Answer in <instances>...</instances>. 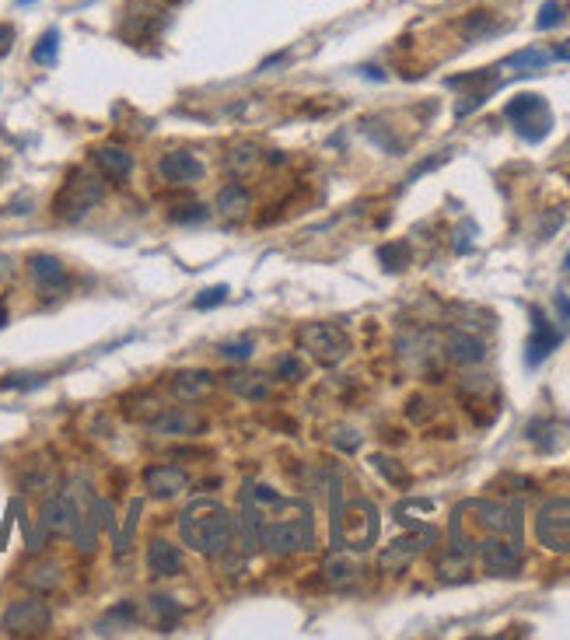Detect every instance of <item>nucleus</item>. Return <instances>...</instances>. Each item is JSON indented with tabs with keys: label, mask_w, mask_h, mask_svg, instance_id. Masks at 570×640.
Listing matches in <instances>:
<instances>
[{
	"label": "nucleus",
	"mask_w": 570,
	"mask_h": 640,
	"mask_svg": "<svg viewBox=\"0 0 570 640\" xmlns=\"http://www.w3.org/2000/svg\"><path fill=\"white\" fill-rule=\"evenodd\" d=\"M452 553L458 560L479 553L490 574L515 577L522 571V504H458L452 515Z\"/></svg>",
	"instance_id": "f257e3e1"
},
{
	"label": "nucleus",
	"mask_w": 570,
	"mask_h": 640,
	"mask_svg": "<svg viewBox=\"0 0 570 640\" xmlns=\"http://www.w3.org/2000/svg\"><path fill=\"white\" fill-rule=\"evenodd\" d=\"M242 528L249 543H259L274 556L312 549L315 525L312 507L297 497H280L274 486H249L242 497Z\"/></svg>",
	"instance_id": "f03ea898"
},
{
	"label": "nucleus",
	"mask_w": 570,
	"mask_h": 640,
	"mask_svg": "<svg viewBox=\"0 0 570 640\" xmlns=\"http://www.w3.org/2000/svg\"><path fill=\"white\" fill-rule=\"evenodd\" d=\"M179 532H183L185 546L204 553V556H225L235 543V522H231L228 507L217 501H193L179 515Z\"/></svg>",
	"instance_id": "7ed1b4c3"
},
{
	"label": "nucleus",
	"mask_w": 570,
	"mask_h": 640,
	"mask_svg": "<svg viewBox=\"0 0 570 640\" xmlns=\"http://www.w3.org/2000/svg\"><path fill=\"white\" fill-rule=\"evenodd\" d=\"M333 549H350V553H365L367 546H375L378 539V511L375 504L365 497H350L343 501L340 483L333 480Z\"/></svg>",
	"instance_id": "20e7f679"
},
{
	"label": "nucleus",
	"mask_w": 570,
	"mask_h": 640,
	"mask_svg": "<svg viewBox=\"0 0 570 640\" xmlns=\"http://www.w3.org/2000/svg\"><path fill=\"white\" fill-rule=\"evenodd\" d=\"M102 196H105L102 175H95L88 168H74L67 175V183L60 185L56 200H53V214H56V221L74 225V221L88 217L95 206L102 204Z\"/></svg>",
	"instance_id": "39448f33"
},
{
	"label": "nucleus",
	"mask_w": 570,
	"mask_h": 640,
	"mask_svg": "<svg viewBox=\"0 0 570 640\" xmlns=\"http://www.w3.org/2000/svg\"><path fill=\"white\" fill-rule=\"evenodd\" d=\"M504 119L515 123V130H518V137L525 144H543L553 134V109H549L546 98L535 92L515 95L504 105Z\"/></svg>",
	"instance_id": "423d86ee"
},
{
	"label": "nucleus",
	"mask_w": 570,
	"mask_h": 640,
	"mask_svg": "<svg viewBox=\"0 0 570 640\" xmlns=\"http://www.w3.org/2000/svg\"><path fill=\"white\" fill-rule=\"evenodd\" d=\"M49 623H53V613L43 598H18L4 609L0 630L4 637H39L49 630Z\"/></svg>",
	"instance_id": "0eeeda50"
},
{
	"label": "nucleus",
	"mask_w": 570,
	"mask_h": 640,
	"mask_svg": "<svg viewBox=\"0 0 570 640\" xmlns=\"http://www.w3.org/2000/svg\"><path fill=\"white\" fill-rule=\"evenodd\" d=\"M535 535L553 553H570V497H553L539 507Z\"/></svg>",
	"instance_id": "6e6552de"
},
{
	"label": "nucleus",
	"mask_w": 570,
	"mask_h": 640,
	"mask_svg": "<svg viewBox=\"0 0 570 640\" xmlns=\"http://www.w3.org/2000/svg\"><path fill=\"white\" fill-rule=\"evenodd\" d=\"M297 344L305 346V350H312L322 365H336L343 354L350 350L346 333H343L340 325H333V322H308V325H301L297 329Z\"/></svg>",
	"instance_id": "1a4fd4ad"
},
{
	"label": "nucleus",
	"mask_w": 570,
	"mask_h": 640,
	"mask_svg": "<svg viewBox=\"0 0 570 640\" xmlns=\"http://www.w3.org/2000/svg\"><path fill=\"white\" fill-rule=\"evenodd\" d=\"M528 315H532V336H528V346H525V365L539 367L556 346L564 344V329H556V325L546 319L543 308H532Z\"/></svg>",
	"instance_id": "9d476101"
},
{
	"label": "nucleus",
	"mask_w": 570,
	"mask_h": 640,
	"mask_svg": "<svg viewBox=\"0 0 570 640\" xmlns=\"http://www.w3.org/2000/svg\"><path fill=\"white\" fill-rule=\"evenodd\" d=\"M437 539V532H434L431 525H420V528H413V535H406V539H395L392 546L382 553V560H378V567L385 574H399V571H406L413 564V556L420 553V549H427Z\"/></svg>",
	"instance_id": "9b49d317"
},
{
	"label": "nucleus",
	"mask_w": 570,
	"mask_h": 640,
	"mask_svg": "<svg viewBox=\"0 0 570 640\" xmlns=\"http://www.w3.org/2000/svg\"><path fill=\"white\" fill-rule=\"evenodd\" d=\"M144 486H147V494H151V497L168 501V497L183 494L185 486H189V476H185L183 465L158 462V465H151V469H144Z\"/></svg>",
	"instance_id": "f8f14e48"
},
{
	"label": "nucleus",
	"mask_w": 570,
	"mask_h": 640,
	"mask_svg": "<svg viewBox=\"0 0 570 640\" xmlns=\"http://www.w3.org/2000/svg\"><path fill=\"white\" fill-rule=\"evenodd\" d=\"M158 172L165 183L172 185H193L204 179V161L196 158V155H189V151H172V155H165L158 161Z\"/></svg>",
	"instance_id": "ddd939ff"
},
{
	"label": "nucleus",
	"mask_w": 570,
	"mask_h": 640,
	"mask_svg": "<svg viewBox=\"0 0 570 640\" xmlns=\"http://www.w3.org/2000/svg\"><path fill=\"white\" fill-rule=\"evenodd\" d=\"M28 274H32L35 287H39L43 295H56V291L67 287V266H64L56 255H46V252H35V255L28 259Z\"/></svg>",
	"instance_id": "4468645a"
},
{
	"label": "nucleus",
	"mask_w": 570,
	"mask_h": 640,
	"mask_svg": "<svg viewBox=\"0 0 570 640\" xmlns=\"http://www.w3.org/2000/svg\"><path fill=\"white\" fill-rule=\"evenodd\" d=\"M92 158H95V165H98V172H102L105 179H113V183L130 179V172H134V155H130L126 147H119V144H102V147H95Z\"/></svg>",
	"instance_id": "2eb2a0df"
},
{
	"label": "nucleus",
	"mask_w": 570,
	"mask_h": 640,
	"mask_svg": "<svg viewBox=\"0 0 570 640\" xmlns=\"http://www.w3.org/2000/svg\"><path fill=\"white\" fill-rule=\"evenodd\" d=\"M185 567V556L179 546H172L168 539H155L147 549V571L155 577H179Z\"/></svg>",
	"instance_id": "dca6fc26"
},
{
	"label": "nucleus",
	"mask_w": 570,
	"mask_h": 640,
	"mask_svg": "<svg viewBox=\"0 0 570 640\" xmlns=\"http://www.w3.org/2000/svg\"><path fill=\"white\" fill-rule=\"evenodd\" d=\"M155 435H172V437H189L204 431V416H196L193 410H161L151 420Z\"/></svg>",
	"instance_id": "f3484780"
},
{
	"label": "nucleus",
	"mask_w": 570,
	"mask_h": 640,
	"mask_svg": "<svg viewBox=\"0 0 570 640\" xmlns=\"http://www.w3.org/2000/svg\"><path fill=\"white\" fill-rule=\"evenodd\" d=\"M210 389H214V375H210V371H179V375L172 378L175 399H185V403L204 399Z\"/></svg>",
	"instance_id": "a211bd4d"
},
{
	"label": "nucleus",
	"mask_w": 570,
	"mask_h": 640,
	"mask_svg": "<svg viewBox=\"0 0 570 640\" xmlns=\"http://www.w3.org/2000/svg\"><path fill=\"white\" fill-rule=\"evenodd\" d=\"M249 204H252V196L242 183L221 185V193H217V210H221L225 217H242V214L249 210Z\"/></svg>",
	"instance_id": "6ab92c4d"
},
{
	"label": "nucleus",
	"mask_w": 570,
	"mask_h": 640,
	"mask_svg": "<svg viewBox=\"0 0 570 640\" xmlns=\"http://www.w3.org/2000/svg\"><path fill=\"white\" fill-rule=\"evenodd\" d=\"M448 357L458 361V365H476L486 357V350L479 344L476 336H465V333H452L448 336Z\"/></svg>",
	"instance_id": "aec40b11"
},
{
	"label": "nucleus",
	"mask_w": 570,
	"mask_h": 640,
	"mask_svg": "<svg viewBox=\"0 0 570 640\" xmlns=\"http://www.w3.org/2000/svg\"><path fill=\"white\" fill-rule=\"evenodd\" d=\"M410 259H413V252H410V242H388V245H382L378 249V263L385 266L388 274H399V270H406L410 266Z\"/></svg>",
	"instance_id": "412c9836"
},
{
	"label": "nucleus",
	"mask_w": 570,
	"mask_h": 640,
	"mask_svg": "<svg viewBox=\"0 0 570 640\" xmlns=\"http://www.w3.org/2000/svg\"><path fill=\"white\" fill-rule=\"evenodd\" d=\"M228 389L245 399H263L270 392V382L263 375H228Z\"/></svg>",
	"instance_id": "4be33fe9"
},
{
	"label": "nucleus",
	"mask_w": 570,
	"mask_h": 640,
	"mask_svg": "<svg viewBox=\"0 0 570 640\" xmlns=\"http://www.w3.org/2000/svg\"><path fill=\"white\" fill-rule=\"evenodd\" d=\"M25 585H32L35 592H56L60 588V564H39L25 574Z\"/></svg>",
	"instance_id": "5701e85b"
},
{
	"label": "nucleus",
	"mask_w": 570,
	"mask_h": 640,
	"mask_svg": "<svg viewBox=\"0 0 570 640\" xmlns=\"http://www.w3.org/2000/svg\"><path fill=\"white\" fill-rule=\"evenodd\" d=\"M462 32H465V39H486V35H497L501 25L494 22L490 11H473V15L462 22Z\"/></svg>",
	"instance_id": "b1692460"
},
{
	"label": "nucleus",
	"mask_w": 570,
	"mask_h": 640,
	"mask_svg": "<svg viewBox=\"0 0 570 640\" xmlns=\"http://www.w3.org/2000/svg\"><path fill=\"white\" fill-rule=\"evenodd\" d=\"M137 515H140V501H134V504H130V515H126V522H123V532H115V539H113L115 556H126V553H130L134 532H137Z\"/></svg>",
	"instance_id": "393cba45"
},
{
	"label": "nucleus",
	"mask_w": 570,
	"mask_h": 640,
	"mask_svg": "<svg viewBox=\"0 0 570 640\" xmlns=\"http://www.w3.org/2000/svg\"><path fill=\"white\" fill-rule=\"evenodd\" d=\"M56 49H60V32L49 28V32H43V39L35 43V49H32V60L49 67V64H56Z\"/></svg>",
	"instance_id": "a878e982"
},
{
	"label": "nucleus",
	"mask_w": 570,
	"mask_h": 640,
	"mask_svg": "<svg viewBox=\"0 0 570 640\" xmlns=\"http://www.w3.org/2000/svg\"><path fill=\"white\" fill-rule=\"evenodd\" d=\"M371 462H375V469H378L388 483H395V486H406V483H410V473H406V469H399V465H395V458L375 455Z\"/></svg>",
	"instance_id": "bb28decb"
},
{
	"label": "nucleus",
	"mask_w": 570,
	"mask_h": 640,
	"mask_svg": "<svg viewBox=\"0 0 570 640\" xmlns=\"http://www.w3.org/2000/svg\"><path fill=\"white\" fill-rule=\"evenodd\" d=\"M255 161H259V151H255L252 144H242V147H235V151H231L228 165H231V172H249Z\"/></svg>",
	"instance_id": "cd10ccee"
},
{
	"label": "nucleus",
	"mask_w": 570,
	"mask_h": 640,
	"mask_svg": "<svg viewBox=\"0 0 570 640\" xmlns=\"http://www.w3.org/2000/svg\"><path fill=\"white\" fill-rule=\"evenodd\" d=\"M151 609H155V616L158 619H165L161 626H172V619H179V613H183L168 595H155V598H151Z\"/></svg>",
	"instance_id": "c85d7f7f"
},
{
	"label": "nucleus",
	"mask_w": 570,
	"mask_h": 640,
	"mask_svg": "<svg viewBox=\"0 0 570 640\" xmlns=\"http://www.w3.org/2000/svg\"><path fill=\"white\" fill-rule=\"evenodd\" d=\"M564 22V7L556 4V0H546L543 7H539V18H535V28H556V25Z\"/></svg>",
	"instance_id": "c756f323"
},
{
	"label": "nucleus",
	"mask_w": 570,
	"mask_h": 640,
	"mask_svg": "<svg viewBox=\"0 0 570 640\" xmlns=\"http://www.w3.org/2000/svg\"><path fill=\"white\" fill-rule=\"evenodd\" d=\"M228 295H231L228 284H217V287H206V291H200V297H196L193 305L204 312V308H214V305H225V301H228Z\"/></svg>",
	"instance_id": "7c9ffc66"
},
{
	"label": "nucleus",
	"mask_w": 570,
	"mask_h": 640,
	"mask_svg": "<svg viewBox=\"0 0 570 640\" xmlns=\"http://www.w3.org/2000/svg\"><path fill=\"white\" fill-rule=\"evenodd\" d=\"M276 375L287 378V382H301V378H305V367H301L297 357H280V361H276Z\"/></svg>",
	"instance_id": "2f4dec72"
},
{
	"label": "nucleus",
	"mask_w": 570,
	"mask_h": 640,
	"mask_svg": "<svg viewBox=\"0 0 570 640\" xmlns=\"http://www.w3.org/2000/svg\"><path fill=\"white\" fill-rule=\"evenodd\" d=\"M221 354L231 357V361H249L252 357V340H242V344H225L221 346Z\"/></svg>",
	"instance_id": "473e14b6"
},
{
	"label": "nucleus",
	"mask_w": 570,
	"mask_h": 640,
	"mask_svg": "<svg viewBox=\"0 0 570 640\" xmlns=\"http://www.w3.org/2000/svg\"><path fill=\"white\" fill-rule=\"evenodd\" d=\"M206 210L204 206H175V214H172V221H204Z\"/></svg>",
	"instance_id": "72a5a7b5"
},
{
	"label": "nucleus",
	"mask_w": 570,
	"mask_h": 640,
	"mask_svg": "<svg viewBox=\"0 0 570 640\" xmlns=\"http://www.w3.org/2000/svg\"><path fill=\"white\" fill-rule=\"evenodd\" d=\"M15 46V28L11 25H0V56H7Z\"/></svg>",
	"instance_id": "f704fd0d"
},
{
	"label": "nucleus",
	"mask_w": 570,
	"mask_h": 640,
	"mask_svg": "<svg viewBox=\"0 0 570 640\" xmlns=\"http://www.w3.org/2000/svg\"><path fill=\"white\" fill-rule=\"evenodd\" d=\"M553 305H556V312L564 315V322H570V297L567 295H556V297H553Z\"/></svg>",
	"instance_id": "c9c22d12"
},
{
	"label": "nucleus",
	"mask_w": 570,
	"mask_h": 640,
	"mask_svg": "<svg viewBox=\"0 0 570 640\" xmlns=\"http://www.w3.org/2000/svg\"><path fill=\"white\" fill-rule=\"evenodd\" d=\"M549 56H553V60H567V64H570V39H567V43H560V46L553 49Z\"/></svg>",
	"instance_id": "e433bc0d"
},
{
	"label": "nucleus",
	"mask_w": 570,
	"mask_h": 640,
	"mask_svg": "<svg viewBox=\"0 0 570 640\" xmlns=\"http://www.w3.org/2000/svg\"><path fill=\"white\" fill-rule=\"evenodd\" d=\"M287 60V53H276V56H270V60H263V67L259 70H270V67H276V64H284Z\"/></svg>",
	"instance_id": "4c0bfd02"
},
{
	"label": "nucleus",
	"mask_w": 570,
	"mask_h": 640,
	"mask_svg": "<svg viewBox=\"0 0 570 640\" xmlns=\"http://www.w3.org/2000/svg\"><path fill=\"white\" fill-rule=\"evenodd\" d=\"M7 322H11V312H7V305H4V301H0V329H4V325H7Z\"/></svg>",
	"instance_id": "58836bf2"
},
{
	"label": "nucleus",
	"mask_w": 570,
	"mask_h": 640,
	"mask_svg": "<svg viewBox=\"0 0 570 640\" xmlns=\"http://www.w3.org/2000/svg\"><path fill=\"white\" fill-rule=\"evenodd\" d=\"M4 175H7V161L0 158V183H4Z\"/></svg>",
	"instance_id": "ea45409f"
},
{
	"label": "nucleus",
	"mask_w": 570,
	"mask_h": 640,
	"mask_svg": "<svg viewBox=\"0 0 570 640\" xmlns=\"http://www.w3.org/2000/svg\"><path fill=\"white\" fill-rule=\"evenodd\" d=\"M564 266H567V270H570V252H567V259H564Z\"/></svg>",
	"instance_id": "a19ab883"
},
{
	"label": "nucleus",
	"mask_w": 570,
	"mask_h": 640,
	"mask_svg": "<svg viewBox=\"0 0 570 640\" xmlns=\"http://www.w3.org/2000/svg\"><path fill=\"white\" fill-rule=\"evenodd\" d=\"M18 4H32V0H18Z\"/></svg>",
	"instance_id": "79ce46f5"
}]
</instances>
